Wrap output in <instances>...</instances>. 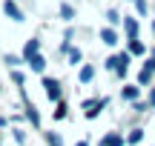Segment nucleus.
Here are the masks:
<instances>
[{
    "instance_id": "obj_8",
    "label": "nucleus",
    "mask_w": 155,
    "mask_h": 146,
    "mask_svg": "<svg viewBox=\"0 0 155 146\" xmlns=\"http://www.w3.org/2000/svg\"><path fill=\"white\" fill-rule=\"evenodd\" d=\"M132 52H135V55H141V52H144V46H141L138 40H132Z\"/></svg>"
},
{
    "instance_id": "obj_9",
    "label": "nucleus",
    "mask_w": 155,
    "mask_h": 146,
    "mask_svg": "<svg viewBox=\"0 0 155 146\" xmlns=\"http://www.w3.org/2000/svg\"><path fill=\"white\" fill-rule=\"evenodd\" d=\"M150 103H152V106H155V92H152V97H150Z\"/></svg>"
},
{
    "instance_id": "obj_1",
    "label": "nucleus",
    "mask_w": 155,
    "mask_h": 146,
    "mask_svg": "<svg viewBox=\"0 0 155 146\" xmlns=\"http://www.w3.org/2000/svg\"><path fill=\"white\" fill-rule=\"evenodd\" d=\"M46 92H49V97H61V89L55 80H46Z\"/></svg>"
},
{
    "instance_id": "obj_2",
    "label": "nucleus",
    "mask_w": 155,
    "mask_h": 146,
    "mask_svg": "<svg viewBox=\"0 0 155 146\" xmlns=\"http://www.w3.org/2000/svg\"><path fill=\"white\" fill-rule=\"evenodd\" d=\"M127 23V34H129V40H135V34H138V23L135 20H124Z\"/></svg>"
},
{
    "instance_id": "obj_5",
    "label": "nucleus",
    "mask_w": 155,
    "mask_h": 146,
    "mask_svg": "<svg viewBox=\"0 0 155 146\" xmlns=\"http://www.w3.org/2000/svg\"><path fill=\"white\" fill-rule=\"evenodd\" d=\"M124 97H129V100H132V97H138V89H135V86H129V89H124Z\"/></svg>"
},
{
    "instance_id": "obj_3",
    "label": "nucleus",
    "mask_w": 155,
    "mask_h": 146,
    "mask_svg": "<svg viewBox=\"0 0 155 146\" xmlns=\"http://www.w3.org/2000/svg\"><path fill=\"white\" fill-rule=\"evenodd\" d=\"M104 146H124V138H121V135H109V138L104 141Z\"/></svg>"
},
{
    "instance_id": "obj_4",
    "label": "nucleus",
    "mask_w": 155,
    "mask_h": 146,
    "mask_svg": "<svg viewBox=\"0 0 155 146\" xmlns=\"http://www.w3.org/2000/svg\"><path fill=\"white\" fill-rule=\"evenodd\" d=\"M104 40L106 43H115V32H112V29H104Z\"/></svg>"
},
{
    "instance_id": "obj_6",
    "label": "nucleus",
    "mask_w": 155,
    "mask_h": 146,
    "mask_svg": "<svg viewBox=\"0 0 155 146\" xmlns=\"http://www.w3.org/2000/svg\"><path fill=\"white\" fill-rule=\"evenodd\" d=\"M127 141H129V143H138V141H141V129H132V135H129Z\"/></svg>"
},
{
    "instance_id": "obj_7",
    "label": "nucleus",
    "mask_w": 155,
    "mask_h": 146,
    "mask_svg": "<svg viewBox=\"0 0 155 146\" xmlns=\"http://www.w3.org/2000/svg\"><path fill=\"white\" fill-rule=\"evenodd\" d=\"M81 80H92V69H89V66L81 72Z\"/></svg>"
},
{
    "instance_id": "obj_10",
    "label": "nucleus",
    "mask_w": 155,
    "mask_h": 146,
    "mask_svg": "<svg viewBox=\"0 0 155 146\" xmlns=\"http://www.w3.org/2000/svg\"><path fill=\"white\" fill-rule=\"evenodd\" d=\"M152 29H155V23H152Z\"/></svg>"
}]
</instances>
